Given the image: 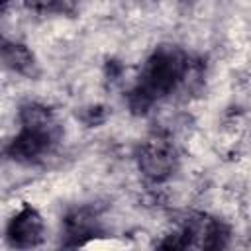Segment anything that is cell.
Wrapping results in <instances>:
<instances>
[{
  "label": "cell",
  "mask_w": 251,
  "mask_h": 251,
  "mask_svg": "<svg viewBox=\"0 0 251 251\" xmlns=\"http://www.w3.org/2000/svg\"><path fill=\"white\" fill-rule=\"evenodd\" d=\"M186 75L188 59L178 47H157L145 61L137 84L129 92V108L135 114H145L155 102L175 92Z\"/></svg>",
  "instance_id": "obj_1"
},
{
  "label": "cell",
  "mask_w": 251,
  "mask_h": 251,
  "mask_svg": "<svg viewBox=\"0 0 251 251\" xmlns=\"http://www.w3.org/2000/svg\"><path fill=\"white\" fill-rule=\"evenodd\" d=\"M59 135V124L47 106L24 104L20 108V131L6 149L8 157L18 163H33L55 147Z\"/></svg>",
  "instance_id": "obj_2"
},
{
  "label": "cell",
  "mask_w": 251,
  "mask_h": 251,
  "mask_svg": "<svg viewBox=\"0 0 251 251\" xmlns=\"http://www.w3.org/2000/svg\"><path fill=\"white\" fill-rule=\"evenodd\" d=\"M139 171L153 182H163L173 176L178 165V155L175 145L165 137L147 139L137 155Z\"/></svg>",
  "instance_id": "obj_3"
},
{
  "label": "cell",
  "mask_w": 251,
  "mask_h": 251,
  "mask_svg": "<svg viewBox=\"0 0 251 251\" xmlns=\"http://www.w3.org/2000/svg\"><path fill=\"white\" fill-rule=\"evenodd\" d=\"M182 233L186 235L188 247H200V249H220L226 247L229 229L224 222L198 214L188 218L182 224Z\"/></svg>",
  "instance_id": "obj_4"
},
{
  "label": "cell",
  "mask_w": 251,
  "mask_h": 251,
  "mask_svg": "<svg viewBox=\"0 0 251 251\" xmlns=\"http://www.w3.org/2000/svg\"><path fill=\"white\" fill-rule=\"evenodd\" d=\"M43 231L45 226L39 212L31 206H22L10 220L6 227V237L8 243L16 249H31L41 243Z\"/></svg>",
  "instance_id": "obj_5"
},
{
  "label": "cell",
  "mask_w": 251,
  "mask_h": 251,
  "mask_svg": "<svg viewBox=\"0 0 251 251\" xmlns=\"http://www.w3.org/2000/svg\"><path fill=\"white\" fill-rule=\"evenodd\" d=\"M100 235V220L98 214L90 208H76L69 212L63 220V245L78 247L88 239Z\"/></svg>",
  "instance_id": "obj_6"
},
{
  "label": "cell",
  "mask_w": 251,
  "mask_h": 251,
  "mask_svg": "<svg viewBox=\"0 0 251 251\" xmlns=\"http://www.w3.org/2000/svg\"><path fill=\"white\" fill-rule=\"evenodd\" d=\"M2 63L8 71L24 75V76H37V63L33 53L16 41H4L2 43Z\"/></svg>",
  "instance_id": "obj_7"
},
{
  "label": "cell",
  "mask_w": 251,
  "mask_h": 251,
  "mask_svg": "<svg viewBox=\"0 0 251 251\" xmlns=\"http://www.w3.org/2000/svg\"><path fill=\"white\" fill-rule=\"evenodd\" d=\"M25 4L37 12L47 14H71L75 10L73 0H25Z\"/></svg>",
  "instance_id": "obj_8"
},
{
  "label": "cell",
  "mask_w": 251,
  "mask_h": 251,
  "mask_svg": "<svg viewBox=\"0 0 251 251\" xmlns=\"http://www.w3.org/2000/svg\"><path fill=\"white\" fill-rule=\"evenodd\" d=\"M84 122L88 124V126H94V124H100L102 120H104V110L100 108V106H94V108H88V110H84Z\"/></svg>",
  "instance_id": "obj_9"
}]
</instances>
